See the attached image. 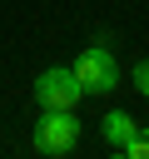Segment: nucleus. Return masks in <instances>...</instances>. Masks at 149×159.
<instances>
[{
  "mask_svg": "<svg viewBox=\"0 0 149 159\" xmlns=\"http://www.w3.org/2000/svg\"><path fill=\"white\" fill-rule=\"evenodd\" d=\"M35 99L40 109H74L84 99V84L74 80V70H45L35 80Z\"/></svg>",
  "mask_w": 149,
  "mask_h": 159,
  "instance_id": "obj_3",
  "label": "nucleus"
},
{
  "mask_svg": "<svg viewBox=\"0 0 149 159\" xmlns=\"http://www.w3.org/2000/svg\"><path fill=\"white\" fill-rule=\"evenodd\" d=\"M70 70H74V80L84 84V94H109V89H119V80H124V75H119V60L109 55V45H84Z\"/></svg>",
  "mask_w": 149,
  "mask_h": 159,
  "instance_id": "obj_1",
  "label": "nucleus"
},
{
  "mask_svg": "<svg viewBox=\"0 0 149 159\" xmlns=\"http://www.w3.org/2000/svg\"><path fill=\"white\" fill-rule=\"evenodd\" d=\"M99 129H104V139H109L114 149H124V144L139 134V119H129L124 109H114V114H104V124H99Z\"/></svg>",
  "mask_w": 149,
  "mask_h": 159,
  "instance_id": "obj_4",
  "label": "nucleus"
},
{
  "mask_svg": "<svg viewBox=\"0 0 149 159\" xmlns=\"http://www.w3.org/2000/svg\"><path fill=\"white\" fill-rule=\"evenodd\" d=\"M30 144H35V154H50V159L70 154V149L79 144V119H74V109H45L40 124H35V134H30Z\"/></svg>",
  "mask_w": 149,
  "mask_h": 159,
  "instance_id": "obj_2",
  "label": "nucleus"
},
{
  "mask_svg": "<svg viewBox=\"0 0 149 159\" xmlns=\"http://www.w3.org/2000/svg\"><path fill=\"white\" fill-rule=\"evenodd\" d=\"M129 84H134V89H139V94L149 99V60H139V65L129 70Z\"/></svg>",
  "mask_w": 149,
  "mask_h": 159,
  "instance_id": "obj_6",
  "label": "nucleus"
},
{
  "mask_svg": "<svg viewBox=\"0 0 149 159\" xmlns=\"http://www.w3.org/2000/svg\"><path fill=\"white\" fill-rule=\"evenodd\" d=\"M109 159H124V149H119V154H109Z\"/></svg>",
  "mask_w": 149,
  "mask_h": 159,
  "instance_id": "obj_7",
  "label": "nucleus"
},
{
  "mask_svg": "<svg viewBox=\"0 0 149 159\" xmlns=\"http://www.w3.org/2000/svg\"><path fill=\"white\" fill-rule=\"evenodd\" d=\"M124 159H149V129H144V124H139V134L124 144Z\"/></svg>",
  "mask_w": 149,
  "mask_h": 159,
  "instance_id": "obj_5",
  "label": "nucleus"
}]
</instances>
